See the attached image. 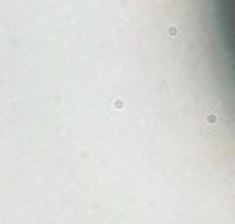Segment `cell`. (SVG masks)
Segmentation results:
<instances>
[{"label": "cell", "instance_id": "cell-1", "mask_svg": "<svg viewBox=\"0 0 235 224\" xmlns=\"http://www.w3.org/2000/svg\"><path fill=\"white\" fill-rule=\"evenodd\" d=\"M216 14H219V26L226 43V52L235 69V0H216Z\"/></svg>", "mask_w": 235, "mask_h": 224}]
</instances>
